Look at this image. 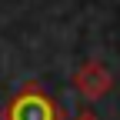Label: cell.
I'll list each match as a JSON object with an SVG mask.
<instances>
[{
  "label": "cell",
  "instance_id": "6da1fadb",
  "mask_svg": "<svg viewBox=\"0 0 120 120\" xmlns=\"http://www.w3.org/2000/svg\"><path fill=\"white\" fill-rule=\"evenodd\" d=\"M7 120H57V113H53V103L43 94L30 90V94H23V97H17L10 103Z\"/></svg>",
  "mask_w": 120,
  "mask_h": 120
},
{
  "label": "cell",
  "instance_id": "7a4b0ae2",
  "mask_svg": "<svg viewBox=\"0 0 120 120\" xmlns=\"http://www.w3.org/2000/svg\"><path fill=\"white\" fill-rule=\"evenodd\" d=\"M77 87L83 90V94H90V97H100L103 90L110 87V80H107V73H103V70L87 67V70H80V73H77Z\"/></svg>",
  "mask_w": 120,
  "mask_h": 120
},
{
  "label": "cell",
  "instance_id": "3957f363",
  "mask_svg": "<svg viewBox=\"0 0 120 120\" xmlns=\"http://www.w3.org/2000/svg\"><path fill=\"white\" fill-rule=\"evenodd\" d=\"M80 120H97V117H90V113H83V117H80Z\"/></svg>",
  "mask_w": 120,
  "mask_h": 120
}]
</instances>
